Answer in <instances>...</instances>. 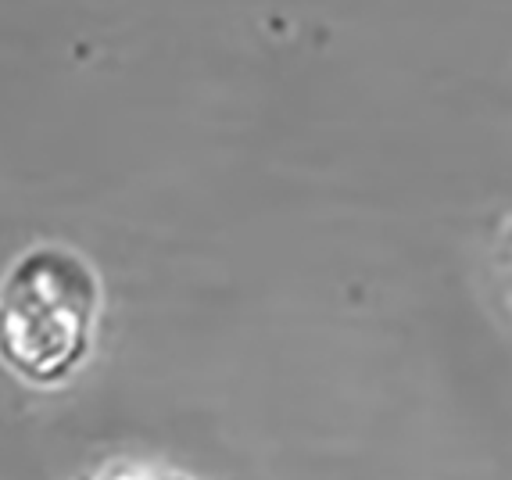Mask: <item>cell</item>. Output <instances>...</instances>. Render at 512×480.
<instances>
[{"label": "cell", "mask_w": 512, "mask_h": 480, "mask_svg": "<svg viewBox=\"0 0 512 480\" xmlns=\"http://www.w3.org/2000/svg\"><path fill=\"white\" fill-rule=\"evenodd\" d=\"M104 283L69 244H33L0 276V366L29 387H61L86 366Z\"/></svg>", "instance_id": "1"}, {"label": "cell", "mask_w": 512, "mask_h": 480, "mask_svg": "<svg viewBox=\"0 0 512 480\" xmlns=\"http://www.w3.org/2000/svg\"><path fill=\"white\" fill-rule=\"evenodd\" d=\"M505 287H509V298H512V251H509V262H505Z\"/></svg>", "instance_id": "2"}]
</instances>
